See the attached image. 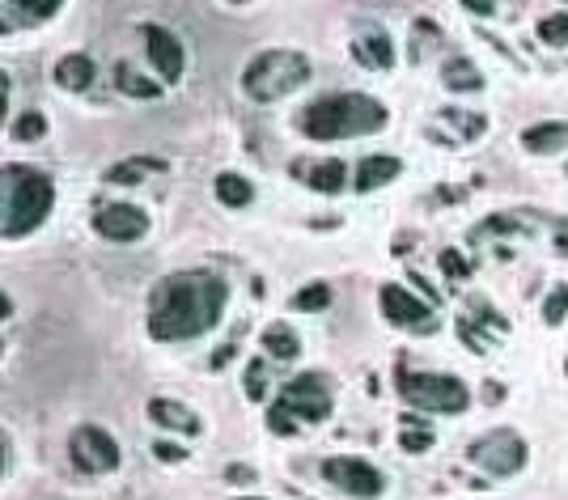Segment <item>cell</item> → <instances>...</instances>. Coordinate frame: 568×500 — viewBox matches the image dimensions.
Returning <instances> with one entry per match:
<instances>
[{
	"label": "cell",
	"mask_w": 568,
	"mask_h": 500,
	"mask_svg": "<svg viewBox=\"0 0 568 500\" xmlns=\"http://www.w3.org/2000/svg\"><path fill=\"white\" fill-rule=\"evenodd\" d=\"M212 191H217V200L225 204V208H246V204H251L255 200V187L251 183H246V178L242 174H217V183H212Z\"/></svg>",
	"instance_id": "d6986e66"
},
{
	"label": "cell",
	"mask_w": 568,
	"mask_h": 500,
	"mask_svg": "<svg viewBox=\"0 0 568 500\" xmlns=\"http://www.w3.org/2000/svg\"><path fill=\"white\" fill-rule=\"evenodd\" d=\"M323 475H327V484H335L340 492L357 496V500H374V496L386 492L382 471L369 467L365 458H327L323 462Z\"/></svg>",
	"instance_id": "ba28073f"
},
{
	"label": "cell",
	"mask_w": 568,
	"mask_h": 500,
	"mask_svg": "<svg viewBox=\"0 0 568 500\" xmlns=\"http://www.w3.org/2000/svg\"><path fill=\"white\" fill-rule=\"evenodd\" d=\"M564 314H568V284H556L543 301V318L547 323H564Z\"/></svg>",
	"instance_id": "4316f807"
},
{
	"label": "cell",
	"mask_w": 568,
	"mask_h": 500,
	"mask_svg": "<svg viewBox=\"0 0 568 500\" xmlns=\"http://www.w3.org/2000/svg\"><path fill=\"white\" fill-rule=\"evenodd\" d=\"M13 5L26 9V13H34V17H51V13L64 5V0H13Z\"/></svg>",
	"instance_id": "4dcf8cb0"
},
{
	"label": "cell",
	"mask_w": 568,
	"mask_h": 500,
	"mask_svg": "<svg viewBox=\"0 0 568 500\" xmlns=\"http://www.w3.org/2000/svg\"><path fill=\"white\" fill-rule=\"evenodd\" d=\"M403 170L399 157H365V162L357 166V191H374V187H386V183H395Z\"/></svg>",
	"instance_id": "e0dca14e"
},
{
	"label": "cell",
	"mask_w": 568,
	"mask_h": 500,
	"mask_svg": "<svg viewBox=\"0 0 568 500\" xmlns=\"http://www.w3.org/2000/svg\"><path fill=\"white\" fill-rule=\"evenodd\" d=\"M51 204H56V187L43 170L5 166V174H0V229H5V238H26L30 229H39Z\"/></svg>",
	"instance_id": "3957f363"
},
{
	"label": "cell",
	"mask_w": 568,
	"mask_h": 500,
	"mask_svg": "<svg viewBox=\"0 0 568 500\" xmlns=\"http://www.w3.org/2000/svg\"><path fill=\"white\" fill-rule=\"evenodd\" d=\"M331 416V386L323 373H301V378L284 382L280 395L268 412V428L272 433H293L297 424H318Z\"/></svg>",
	"instance_id": "277c9868"
},
{
	"label": "cell",
	"mask_w": 568,
	"mask_h": 500,
	"mask_svg": "<svg viewBox=\"0 0 568 500\" xmlns=\"http://www.w3.org/2000/svg\"><path fill=\"white\" fill-rule=\"evenodd\" d=\"M229 289L212 272H174L153 289L149 301V335L162 344L200 339L225 318Z\"/></svg>",
	"instance_id": "6da1fadb"
},
{
	"label": "cell",
	"mask_w": 568,
	"mask_h": 500,
	"mask_svg": "<svg viewBox=\"0 0 568 500\" xmlns=\"http://www.w3.org/2000/svg\"><path fill=\"white\" fill-rule=\"evenodd\" d=\"M56 81H60L64 89H90V81H94V60H90V56H64V60L56 64Z\"/></svg>",
	"instance_id": "44dd1931"
},
{
	"label": "cell",
	"mask_w": 568,
	"mask_h": 500,
	"mask_svg": "<svg viewBox=\"0 0 568 500\" xmlns=\"http://www.w3.org/2000/svg\"><path fill=\"white\" fill-rule=\"evenodd\" d=\"M441 272H446L450 280H467V263H463V255H458V250H446V255H441Z\"/></svg>",
	"instance_id": "f546056e"
},
{
	"label": "cell",
	"mask_w": 568,
	"mask_h": 500,
	"mask_svg": "<svg viewBox=\"0 0 568 500\" xmlns=\"http://www.w3.org/2000/svg\"><path fill=\"white\" fill-rule=\"evenodd\" d=\"M399 445H403L407 454H424L433 445V433H429V428H407V433L399 437Z\"/></svg>",
	"instance_id": "83f0119b"
},
{
	"label": "cell",
	"mask_w": 568,
	"mask_h": 500,
	"mask_svg": "<svg viewBox=\"0 0 568 500\" xmlns=\"http://www.w3.org/2000/svg\"><path fill=\"white\" fill-rule=\"evenodd\" d=\"M140 34H145V47H149V60L157 68V77H162V81H179L183 77V43L174 39L166 26H153V22L140 30Z\"/></svg>",
	"instance_id": "7c38bea8"
},
{
	"label": "cell",
	"mask_w": 568,
	"mask_h": 500,
	"mask_svg": "<svg viewBox=\"0 0 568 500\" xmlns=\"http://www.w3.org/2000/svg\"><path fill=\"white\" fill-rule=\"evenodd\" d=\"M535 34L547 43V47H568V13H552L543 17V22L535 26Z\"/></svg>",
	"instance_id": "cb8c5ba5"
},
{
	"label": "cell",
	"mask_w": 568,
	"mask_h": 500,
	"mask_svg": "<svg viewBox=\"0 0 568 500\" xmlns=\"http://www.w3.org/2000/svg\"><path fill=\"white\" fill-rule=\"evenodd\" d=\"M522 145L530 153H560V149H568V123H560V119L535 123V128L522 132Z\"/></svg>",
	"instance_id": "2e32d148"
},
{
	"label": "cell",
	"mask_w": 568,
	"mask_h": 500,
	"mask_svg": "<svg viewBox=\"0 0 568 500\" xmlns=\"http://www.w3.org/2000/svg\"><path fill=\"white\" fill-rule=\"evenodd\" d=\"M403 399L412 407H424V412H441V416H458L467 412V386L450 378V373H403Z\"/></svg>",
	"instance_id": "8992f818"
},
{
	"label": "cell",
	"mask_w": 568,
	"mask_h": 500,
	"mask_svg": "<svg viewBox=\"0 0 568 500\" xmlns=\"http://www.w3.org/2000/svg\"><path fill=\"white\" fill-rule=\"evenodd\" d=\"M149 420L162 424V428H174V433H187V437H195V433L204 428L200 416H195L191 407L170 403V399H153V403H149Z\"/></svg>",
	"instance_id": "5bb4252c"
},
{
	"label": "cell",
	"mask_w": 568,
	"mask_h": 500,
	"mask_svg": "<svg viewBox=\"0 0 568 500\" xmlns=\"http://www.w3.org/2000/svg\"><path fill=\"white\" fill-rule=\"evenodd\" d=\"M310 81V60L293 47H276V51H263L246 64L242 73V89L251 94L255 102H276L284 94H293L297 85Z\"/></svg>",
	"instance_id": "5b68a950"
},
{
	"label": "cell",
	"mask_w": 568,
	"mask_h": 500,
	"mask_svg": "<svg viewBox=\"0 0 568 500\" xmlns=\"http://www.w3.org/2000/svg\"><path fill=\"white\" fill-rule=\"evenodd\" d=\"M297 174L306 178V183L314 187V191H323V195H335V191H344V183H348V166L340 162V157H327V162H301L297 166Z\"/></svg>",
	"instance_id": "4fadbf2b"
},
{
	"label": "cell",
	"mask_w": 568,
	"mask_h": 500,
	"mask_svg": "<svg viewBox=\"0 0 568 500\" xmlns=\"http://www.w3.org/2000/svg\"><path fill=\"white\" fill-rule=\"evenodd\" d=\"M293 306L297 310H327L331 306V289H327V284H310V289H301L293 297Z\"/></svg>",
	"instance_id": "484cf974"
},
{
	"label": "cell",
	"mask_w": 568,
	"mask_h": 500,
	"mask_svg": "<svg viewBox=\"0 0 568 500\" xmlns=\"http://www.w3.org/2000/svg\"><path fill=\"white\" fill-rule=\"evenodd\" d=\"M238 500H268V496H238Z\"/></svg>",
	"instance_id": "8d00e7d4"
},
{
	"label": "cell",
	"mask_w": 568,
	"mask_h": 500,
	"mask_svg": "<svg viewBox=\"0 0 568 500\" xmlns=\"http://www.w3.org/2000/svg\"><path fill=\"white\" fill-rule=\"evenodd\" d=\"M467 115H471V111H446V119H450V123H463V132H467V136H479V132L488 128L484 119H467Z\"/></svg>",
	"instance_id": "1f68e13d"
},
{
	"label": "cell",
	"mask_w": 568,
	"mask_h": 500,
	"mask_svg": "<svg viewBox=\"0 0 568 500\" xmlns=\"http://www.w3.org/2000/svg\"><path fill=\"white\" fill-rule=\"evenodd\" d=\"M352 56H357L365 68H390L395 64V47H390V39L382 30H365L357 43H352Z\"/></svg>",
	"instance_id": "9a60e30c"
},
{
	"label": "cell",
	"mask_w": 568,
	"mask_h": 500,
	"mask_svg": "<svg viewBox=\"0 0 568 500\" xmlns=\"http://www.w3.org/2000/svg\"><path fill=\"white\" fill-rule=\"evenodd\" d=\"M229 479H242V484H251L255 471H251V467H229Z\"/></svg>",
	"instance_id": "e575fe53"
},
{
	"label": "cell",
	"mask_w": 568,
	"mask_h": 500,
	"mask_svg": "<svg viewBox=\"0 0 568 500\" xmlns=\"http://www.w3.org/2000/svg\"><path fill=\"white\" fill-rule=\"evenodd\" d=\"M246 395H251V399L268 395V382H263V361H255L251 369H246Z\"/></svg>",
	"instance_id": "f1b7e54d"
},
{
	"label": "cell",
	"mask_w": 568,
	"mask_h": 500,
	"mask_svg": "<svg viewBox=\"0 0 568 500\" xmlns=\"http://www.w3.org/2000/svg\"><path fill=\"white\" fill-rule=\"evenodd\" d=\"M47 132V119L39 111H26V115H17L13 123V140H39Z\"/></svg>",
	"instance_id": "d4e9b609"
},
{
	"label": "cell",
	"mask_w": 568,
	"mask_h": 500,
	"mask_svg": "<svg viewBox=\"0 0 568 500\" xmlns=\"http://www.w3.org/2000/svg\"><path fill=\"white\" fill-rule=\"evenodd\" d=\"M441 77H446V85L450 89H458V94H475L479 85H484V73L471 64V60H463V56H454V60H446V68H441Z\"/></svg>",
	"instance_id": "ffe728a7"
},
{
	"label": "cell",
	"mask_w": 568,
	"mask_h": 500,
	"mask_svg": "<svg viewBox=\"0 0 568 500\" xmlns=\"http://www.w3.org/2000/svg\"><path fill=\"white\" fill-rule=\"evenodd\" d=\"M68 450H73L77 467L90 471V475H102V471H115L119 467V445L98 424H81L77 433H73V441H68Z\"/></svg>",
	"instance_id": "9c48e42d"
},
{
	"label": "cell",
	"mask_w": 568,
	"mask_h": 500,
	"mask_svg": "<svg viewBox=\"0 0 568 500\" xmlns=\"http://www.w3.org/2000/svg\"><path fill=\"white\" fill-rule=\"evenodd\" d=\"M297 128L310 140H348L386 128V106L365 94H327L301 111Z\"/></svg>",
	"instance_id": "7a4b0ae2"
},
{
	"label": "cell",
	"mask_w": 568,
	"mask_h": 500,
	"mask_svg": "<svg viewBox=\"0 0 568 500\" xmlns=\"http://www.w3.org/2000/svg\"><path fill=\"white\" fill-rule=\"evenodd\" d=\"M463 5H467L475 17H492V13H496V0H463Z\"/></svg>",
	"instance_id": "836d02e7"
},
{
	"label": "cell",
	"mask_w": 568,
	"mask_h": 500,
	"mask_svg": "<svg viewBox=\"0 0 568 500\" xmlns=\"http://www.w3.org/2000/svg\"><path fill=\"white\" fill-rule=\"evenodd\" d=\"M115 85L123 89V94H132V98H157V94H162V85L149 81V77H140L132 64H115Z\"/></svg>",
	"instance_id": "603a6c76"
},
{
	"label": "cell",
	"mask_w": 568,
	"mask_h": 500,
	"mask_svg": "<svg viewBox=\"0 0 568 500\" xmlns=\"http://www.w3.org/2000/svg\"><path fill=\"white\" fill-rule=\"evenodd\" d=\"M471 462L488 475H513L526 467V441L513 428H492L471 445Z\"/></svg>",
	"instance_id": "52a82bcc"
},
{
	"label": "cell",
	"mask_w": 568,
	"mask_h": 500,
	"mask_svg": "<svg viewBox=\"0 0 568 500\" xmlns=\"http://www.w3.org/2000/svg\"><path fill=\"white\" fill-rule=\"evenodd\" d=\"M263 352L272 356V361H293V356L301 352V344H297V335L289 331V327H268L263 331Z\"/></svg>",
	"instance_id": "7402d4cb"
},
{
	"label": "cell",
	"mask_w": 568,
	"mask_h": 500,
	"mask_svg": "<svg viewBox=\"0 0 568 500\" xmlns=\"http://www.w3.org/2000/svg\"><path fill=\"white\" fill-rule=\"evenodd\" d=\"M153 454L162 458V462H183V458H187L179 445H170V441H157V445H153Z\"/></svg>",
	"instance_id": "d6a6232c"
},
{
	"label": "cell",
	"mask_w": 568,
	"mask_h": 500,
	"mask_svg": "<svg viewBox=\"0 0 568 500\" xmlns=\"http://www.w3.org/2000/svg\"><path fill=\"white\" fill-rule=\"evenodd\" d=\"M556 242H560V255H568V225H556Z\"/></svg>",
	"instance_id": "d590c367"
},
{
	"label": "cell",
	"mask_w": 568,
	"mask_h": 500,
	"mask_svg": "<svg viewBox=\"0 0 568 500\" xmlns=\"http://www.w3.org/2000/svg\"><path fill=\"white\" fill-rule=\"evenodd\" d=\"M94 229L106 242H136V238H145L149 217L136 204H106V208H98Z\"/></svg>",
	"instance_id": "8fae6325"
},
{
	"label": "cell",
	"mask_w": 568,
	"mask_h": 500,
	"mask_svg": "<svg viewBox=\"0 0 568 500\" xmlns=\"http://www.w3.org/2000/svg\"><path fill=\"white\" fill-rule=\"evenodd\" d=\"M382 314H386V323L407 327V331H420V335L437 331L433 306H429V301H420V297H412L403 284H386V289H382Z\"/></svg>",
	"instance_id": "30bf717a"
},
{
	"label": "cell",
	"mask_w": 568,
	"mask_h": 500,
	"mask_svg": "<svg viewBox=\"0 0 568 500\" xmlns=\"http://www.w3.org/2000/svg\"><path fill=\"white\" fill-rule=\"evenodd\" d=\"M166 162H157V157H128V162H119L106 170V183L111 187H136V183H145V174H162Z\"/></svg>",
	"instance_id": "ac0fdd59"
}]
</instances>
